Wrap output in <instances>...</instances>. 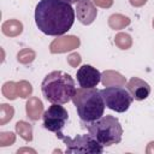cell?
<instances>
[{
	"label": "cell",
	"mask_w": 154,
	"mask_h": 154,
	"mask_svg": "<svg viewBox=\"0 0 154 154\" xmlns=\"http://www.w3.org/2000/svg\"><path fill=\"white\" fill-rule=\"evenodd\" d=\"M35 23L45 35H64L75 23V10L63 0H40L35 7Z\"/></svg>",
	"instance_id": "6da1fadb"
},
{
	"label": "cell",
	"mask_w": 154,
	"mask_h": 154,
	"mask_svg": "<svg viewBox=\"0 0 154 154\" xmlns=\"http://www.w3.org/2000/svg\"><path fill=\"white\" fill-rule=\"evenodd\" d=\"M76 90L75 79L61 70L49 72L41 83L42 95L51 103H67L75 96Z\"/></svg>",
	"instance_id": "7a4b0ae2"
},
{
	"label": "cell",
	"mask_w": 154,
	"mask_h": 154,
	"mask_svg": "<svg viewBox=\"0 0 154 154\" xmlns=\"http://www.w3.org/2000/svg\"><path fill=\"white\" fill-rule=\"evenodd\" d=\"M73 105L76 106L77 114L81 119L82 126L100 119L106 108V103L101 90L96 88H81L76 90L72 97Z\"/></svg>",
	"instance_id": "3957f363"
},
{
	"label": "cell",
	"mask_w": 154,
	"mask_h": 154,
	"mask_svg": "<svg viewBox=\"0 0 154 154\" xmlns=\"http://www.w3.org/2000/svg\"><path fill=\"white\" fill-rule=\"evenodd\" d=\"M84 128L103 147H111L122 141L123 128L119 119L114 116H102L100 119L85 125Z\"/></svg>",
	"instance_id": "277c9868"
},
{
	"label": "cell",
	"mask_w": 154,
	"mask_h": 154,
	"mask_svg": "<svg viewBox=\"0 0 154 154\" xmlns=\"http://www.w3.org/2000/svg\"><path fill=\"white\" fill-rule=\"evenodd\" d=\"M66 146V153H88V154H101L103 153V146H101L89 132L83 135H76L75 137H69L63 135V132L57 134Z\"/></svg>",
	"instance_id": "5b68a950"
},
{
	"label": "cell",
	"mask_w": 154,
	"mask_h": 154,
	"mask_svg": "<svg viewBox=\"0 0 154 154\" xmlns=\"http://www.w3.org/2000/svg\"><path fill=\"white\" fill-rule=\"evenodd\" d=\"M101 94L103 96L106 107L118 113L126 112L134 101V97L128 88L120 85L106 87L101 89Z\"/></svg>",
	"instance_id": "8992f818"
},
{
	"label": "cell",
	"mask_w": 154,
	"mask_h": 154,
	"mask_svg": "<svg viewBox=\"0 0 154 154\" xmlns=\"http://www.w3.org/2000/svg\"><path fill=\"white\" fill-rule=\"evenodd\" d=\"M69 120V113L59 103H52L42 114V124L43 128L55 135L61 132L64 126Z\"/></svg>",
	"instance_id": "52a82bcc"
},
{
	"label": "cell",
	"mask_w": 154,
	"mask_h": 154,
	"mask_svg": "<svg viewBox=\"0 0 154 154\" xmlns=\"http://www.w3.org/2000/svg\"><path fill=\"white\" fill-rule=\"evenodd\" d=\"M76 77L81 88H96L101 82V72L89 64H83L77 70Z\"/></svg>",
	"instance_id": "ba28073f"
},
{
	"label": "cell",
	"mask_w": 154,
	"mask_h": 154,
	"mask_svg": "<svg viewBox=\"0 0 154 154\" xmlns=\"http://www.w3.org/2000/svg\"><path fill=\"white\" fill-rule=\"evenodd\" d=\"M126 88L136 101L146 100L150 94V85L138 77H131L126 83Z\"/></svg>",
	"instance_id": "9c48e42d"
},
{
	"label": "cell",
	"mask_w": 154,
	"mask_h": 154,
	"mask_svg": "<svg viewBox=\"0 0 154 154\" xmlns=\"http://www.w3.org/2000/svg\"><path fill=\"white\" fill-rule=\"evenodd\" d=\"M63 1H66V2H69V4L72 5V4H77L79 0H63Z\"/></svg>",
	"instance_id": "30bf717a"
}]
</instances>
